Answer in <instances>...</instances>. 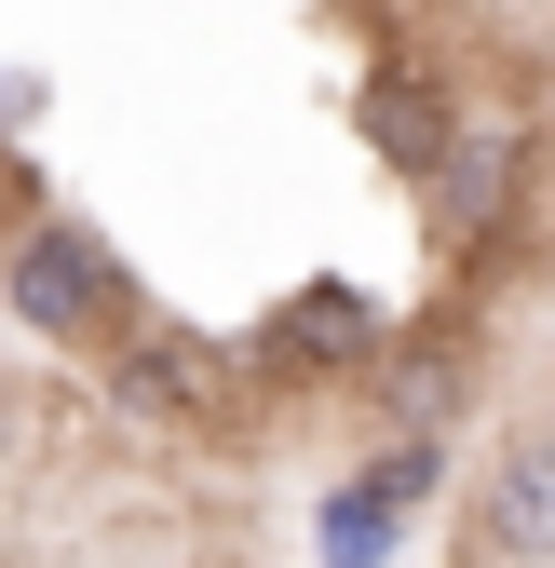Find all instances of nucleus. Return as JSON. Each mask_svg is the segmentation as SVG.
<instances>
[{"mask_svg": "<svg viewBox=\"0 0 555 568\" xmlns=\"http://www.w3.org/2000/svg\"><path fill=\"white\" fill-rule=\"evenodd\" d=\"M528 176H542V150H528V135L461 122V150L434 163V231H447V257H461V244H502V231L528 217Z\"/></svg>", "mask_w": 555, "mask_h": 568, "instance_id": "423d86ee", "label": "nucleus"}, {"mask_svg": "<svg viewBox=\"0 0 555 568\" xmlns=\"http://www.w3.org/2000/svg\"><path fill=\"white\" fill-rule=\"evenodd\" d=\"M366 379H380L393 447H447V419L474 393V325H393V352H380Z\"/></svg>", "mask_w": 555, "mask_h": 568, "instance_id": "0eeeda50", "label": "nucleus"}, {"mask_svg": "<svg viewBox=\"0 0 555 568\" xmlns=\"http://www.w3.org/2000/svg\"><path fill=\"white\" fill-rule=\"evenodd\" d=\"M434 487H447V447H380L366 474H339L325 515H312V568H393L406 515H421Z\"/></svg>", "mask_w": 555, "mask_h": 568, "instance_id": "39448f33", "label": "nucleus"}, {"mask_svg": "<svg viewBox=\"0 0 555 568\" xmlns=\"http://www.w3.org/2000/svg\"><path fill=\"white\" fill-rule=\"evenodd\" d=\"M0 312H14L41 352H122L150 298H135V271L109 257L95 217H54V203H41V217L0 231Z\"/></svg>", "mask_w": 555, "mask_h": 568, "instance_id": "f257e3e1", "label": "nucleus"}, {"mask_svg": "<svg viewBox=\"0 0 555 568\" xmlns=\"http://www.w3.org/2000/svg\"><path fill=\"white\" fill-rule=\"evenodd\" d=\"M231 352H244L258 393H339V379H366L380 352H393V298H380V284H353V271H299Z\"/></svg>", "mask_w": 555, "mask_h": 568, "instance_id": "7ed1b4c3", "label": "nucleus"}, {"mask_svg": "<svg viewBox=\"0 0 555 568\" xmlns=\"http://www.w3.org/2000/svg\"><path fill=\"white\" fill-rule=\"evenodd\" d=\"M474 541L502 568H555V434H502L474 474Z\"/></svg>", "mask_w": 555, "mask_h": 568, "instance_id": "6e6552de", "label": "nucleus"}, {"mask_svg": "<svg viewBox=\"0 0 555 568\" xmlns=\"http://www.w3.org/2000/svg\"><path fill=\"white\" fill-rule=\"evenodd\" d=\"M528 434H555V419H528Z\"/></svg>", "mask_w": 555, "mask_h": 568, "instance_id": "1a4fd4ad", "label": "nucleus"}, {"mask_svg": "<svg viewBox=\"0 0 555 568\" xmlns=\"http://www.w3.org/2000/svg\"><path fill=\"white\" fill-rule=\"evenodd\" d=\"M461 122H474V95L447 82L434 54H380L366 82H353V135H366V150H380L406 190H434V163L461 150Z\"/></svg>", "mask_w": 555, "mask_h": 568, "instance_id": "20e7f679", "label": "nucleus"}, {"mask_svg": "<svg viewBox=\"0 0 555 568\" xmlns=\"http://www.w3.org/2000/svg\"><path fill=\"white\" fill-rule=\"evenodd\" d=\"M109 366V406L135 419V434H176V447H244L258 434V379L231 338H203L190 312H135L122 352H95Z\"/></svg>", "mask_w": 555, "mask_h": 568, "instance_id": "f03ea898", "label": "nucleus"}]
</instances>
